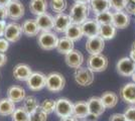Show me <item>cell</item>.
<instances>
[{
	"label": "cell",
	"instance_id": "1",
	"mask_svg": "<svg viewBox=\"0 0 135 121\" xmlns=\"http://www.w3.org/2000/svg\"><path fill=\"white\" fill-rule=\"evenodd\" d=\"M89 13H90V6H89V4L75 2L70 8L69 15L71 17L72 22L81 25L88 19Z\"/></svg>",
	"mask_w": 135,
	"mask_h": 121
},
{
	"label": "cell",
	"instance_id": "2",
	"mask_svg": "<svg viewBox=\"0 0 135 121\" xmlns=\"http://www.w3.org/2000/svg\"><path fill=\"white\" fill-rule=\"evenodd\" d=\"M94 72L91 71L88 67H83L81 66L78 69L75 70L74 73V79L76 83L81 87H88L93 84L95 80Z\"/></svg>",
	"mask_w": 135,
	"mask_h": 121
},
{
	"label": "cell",
	"instance_id": "3",
	"mask_svg": "<svg viewBox=\"0 0 135 121\" xmlns=\"http://www.w3.org/2000/svg\"><path fill=\"white\" fill-rule=\"evenodd\" d=\"M66 86V79L65 77L57 72H52L46 76V83L45 88L52 93L61 92Z\"/></svg>",
	"mask_w": 135,
	"mask_h": 121
},
{
	"label": "cell",
	"instance_id": "4",
	"mask_svg": "<svg viewBox=\"0 0 135 121\" xmlns=\"http://www.w3.org/2000/svg\"><path fill=\"white\" fill-rule=\"evenodd\" d=\"M59 36L52 31H40L37 36V42L40 46L45 51H52L56 49L59 42Z\"/></svg>",
	"mask_w": 135,
	"mask_h": 121
},
{
	"label": "cell",
	"instance_id": "5",
	"mask_svg": "<svg viewBox=\"0 0 135 121\" xmlns=\"http://www.w3.org/2000/svg\"><path fill=\"white\" fill-rule=\"evenodd\" d=\"M87 65H88V68L94 73H101L108 68L109 61L107 57L104 56L103 54L90 55L87 61Z\"/></svg>",
	"mask_w": 135,
	"mask_h": 121
},
{
	"label": "cell",
	"instance_id": "6",
	"mask_svg": "<svg viewBox=\"0 0 135 121\" xmlns=\"http://www.w3.org/2000/svg\"><path fill=\"white\" fill-rule=\"evenodd\" d=\"M74 103L67 98H59L56 100V110L55 113L57 117L64 118L73 115Z\"/></svg>",
	"mask_w": 135,
	"mask_h": 121
},
{
	"label": "cell",
	"instance_id": "7",
	"mask_svg": "<svg viewBox=\"0 0 135 121\" xmlns=\"http://www.w3.org/2000/svg\"><path fill=\"white\" fill-rule=\"evenodd\" d=\"M45 83H46V76L40 72H33L26 81L28 89L33 92H37L45 88Z\"/></svg>",
	"mask_w": 135,
	"mask_h": 121
},
{
	"label": "cell",
	"instance_id": "8",
	"mask_svg": "<svg viewBox=\"0 0 135 121\" xmlns=\"http://www.w3.org/2000/svg\"><path fill=\"white\" fill-rule=\"evenodd\" d=\"M116 70L122 77H131L135 72V63L129 57H123L116 64Z\"/></svg>",
	"mask_w": 135,
	"mask_h": 121
},
{
	"label": "cell",
	"instance_id": "9",
	"mask_svg": "<svg viewBox=\"0 0 135 121\" xmlns=\"http://www.w3.org/2000/svg\"><path fill=\"white\" fill-rule=\"evenodd\" d=\"M8 18L11 20H19L22 18L25 12V7L19 0H11L9 4L6 6Z\"/></svg>",
	"mask_w": 135,
	"mask_h": 121
},
{
	"label": "cell",
	"instance_id": "10",
	"mask_svg": "<svg viewBox=\"0 0 135 121\" xmlns=\"http://www.w3.org/2000/svg\"><path fill=\"white\" fill-rule=\"evenodd\" d=\"M22 35V29L21 25L17 22H9L6 24L5 31H4V36L9 42H16L20 40Z\"/></svg>",
	"mask_w": 135,
	"mask_h": 121
},
{
	"label": "cell",
	"instance_id": "11",
	"mask_svg": "<svg viewBox=\"0 0 135 121\" xmlns=\"http://www.w3.org/2000/svg\"><path fill=\"white\" fill-rule=\"evenodd\" d=\"M105 49V40L100 35L93 36L87 38L86 41V51L90 55H97L102 54Z\"/></svg>",
	"mask_w": 135,
	"mask_h": 121
},
{
	"label": "cell",
	"instance_id": "12",
	"mask_svg": "<svg viewBox=\"0 0 135 121\" xmlns=\"http://www.w3.org/2000/svg\"><path fill=\"white\" fill-rule=\"evenodd\" d=\"M87 104H88V108H89V115L93 116L95 118H98L101 115H103V113L106 110V107L103 104L100 97H95V96L91 97L87 101Z\"/></svg>",
	"mask_w": 135,
	"mask_h": 121
},
{
	"label": "cell",
	"instance_id": "13",
	"mask_svg": "<svg viewBox=\"0 0 135 121\" xmlns=\"http://www.w3.org/2000/svg\"><path fill=\"white\" fill-rule=\"evenodd\" d=\"M119 95L124 103L135 105V83L130 82L123 85L119 91Z\"/></svg>",
	"mask_w": 135,
	"mask_h": 121
},
{
	"label": "cell",
	"instance_id": "14",
	"mask_svg": "<svg viewBox=\"0 0 135 121\" xmlns=\"http://www.w3.org/2000/svg\"><path fill=\"white\" fill-rule=\"evenodd\" d=\"M72 20L70 15L62 12V13H57L54 17V29L57 33H65L67 28L71 25Z\"/></svg>",
	"mask_w": 135,
	"mask_h": 121
},
{
	"label": "cell",
	"instance_id": "15",
	"mask_svg": "<svg viewBox=\"0 0 135 121\" xmlns=\"http://www.w3.org/2000/svg\"><path fill=\"white\" fill-rule=\"evenodd\" d=\"M81 26H82V30H83V35L87 38L99 35L100 27H101V25L96 21L95 18L94 19L88 18L83 24H81Z\"/></svg>",
	"mask_w": 135,
	"mask_h": 121
},
{
	"label": "cell",
	"instance_id": "16",
	"mask_svg": "<svg viewBox=\"0 0 135 121\" xmlns=\"http://www.w3.org/2000/svg\"><path fill=\"white\" fill-rule=\"evenodd\" d=\"M65 62L71 69H78L84 63V55L80 51L73 50L65 56Z\"/></svg>",
	"mask_w": 135,
	"mask_h": 121
},
{
	"label": "cell",
	"instance_id": "17",
	"mask_svg": "<svg viewBox=\"0 0 135 121\" xmlns=\"http://www.w3.org/2000/svg\"><path fill=\"white\" fill-rule=\"evenodd\" d=\"M112 24L117 29L126 28L130 24V15L125 11H114L113 12Z\"/></svg>",
	"mask_w": 135,
	"mask_h": 121
},
{
	"label": "cell",
	"instance_id": "18",
	"mask_svg": "<svg viewBox=\"0 0 135 121\" xmlns=\"http://www.w3.org/2000/svg\"><path fill=\"white\" fill-rule=\"evenodd\" d=\"M33 72L26 64H18L13 69V77L19 82H26Z\"/></svg>",
	"mask_w": 135,
	"mask_h": 121
},
{
	"label": "cell",
	"instance_id": "19",
	"mask_svg": "<svg viewBox=\"0 0 135 121\" xmlns=\"http://www.w3.org/2000/svg\"><path fill=\"white\" fill-rule=\"evenodd\" d=\"M7 98L10 99L12 102L14 103H20L22 102L23 99L26 97V93L24 88H22L21 86H18V85H13L10 86L7 89Z\"/></svg>",
	"mask_w": 135,
	"mask_h": 121
},
{
	"label": "cell",
	"instance_id": "20",
	"mask_svg": "<svg viewBox=\"0 0 135 121\" xmlns=\"http://www.w3.org/2000/svg\"><path fill=\"white\" fill-rule=\"evenodd\" d=\"M35 20L40 31H51L54 29V16L47 12L36 16Z\"/></svg>",
	"mask_w": 135,
	"mask_h": 121
},
{
	"label": "cell",
	"instance_id": "21",
	"mask_svg": "<svg viewBox=\"0 0 135 121\" xmlns=\"http://www.w3.org/2000/svg\"><path fill=\"white\" fill-rule=\"evenodd\" d=\"M21 29L22 33L28 37L36 36L40 33V29L36 23L35 19H26L24 20L21 24Z\"/></svg>",
	"mask_w": 135,
	"mask_h": 121
},
{
	"label": "cell",
	"instance_id": "22",
	"mask_svg": "<svg viewBox=\"0 0 135 121\" xmlns=\"http://www.w3.org/2000/svg\"><path fill=\"white\" fill-rule=\"evenodd\" d=\"M73 116L76 117L78 120H83V119H86L88 116H90L88 104L86 101H78L74 103Z\"/></svg>",
	"mask_w": 135,
	"mask_h": 121
},
{
	"label": "cell",
	"instance_id": "23",
	"mask_svg": "<svg viewBox=\"0 0 135 121\" xmlns=\"http://www.w3.org/2000/svg\"><path fill=\"white\" fill-rule=\"evenodd\" d=\"M49 2L47 0H30L29 2V10L35 16L44 14L47 10Z\"/></svg>",
	"mask_w": 135,
	"mask_h": 121
},
{
	"label": "cell",
	"instance_id": "24",
	"mask_svg": "<svg viewBox=\"0 0 135 121\" xmlns=\"http://www.w3.org/2000/svg\"><path fill=\"white\" fill-rule=\"evenodd\" d=\"M65 36L70 38L73 41H78L80 40L84 35H83V30H82V26L80 24H76V23H71V25L69 26L65 32Z\"/></svg>",
	"mask_w": 135,
	"mask_h": 121
},
{
	"label": "cell",
	"instance_id": "25",
	"mask_svg": "<svg viewBox=\"0 0 135 121\" xmlns=\"http://www.w3.org/2000/svg\"><path fill=\"white\" fill-rule=\"evenodd\" d=\"M101 100L103 104L105 105L106 109H112L114 108L119 101V96L116 93L112 92V91H106L101 95Z\"/></svg>",
	"mask_w": 135,
	"mask_h": 121
},
{
	"label": "cell",
	"instance_id": "26",
	"mask_svg": "<svg viewBox=\"0 0 135 121\" xmlns=\"http://www.w3.org/2000/svg\"><path fill=\"white\" fill-rule=\"evenodd\" d=\"M56 50L60 54L66 56L67 54H69L70 52H72L73 50H75V41L71 40L70 38L66 37V36L60 37Z\"/></svg>",
	"mask_w": 135,
	"mask_h": 121
},
{
	"label": "cell",
	"instance_id": "27",
	"mask_svg": "<svg viewBox=\"0 0 135 121\" xmlns=\"http://www.w3.org/2000/svg\"><path fill=\"white\" fill-rule=\"evenodd\" d=\"M15 109V103L12 102L10 99H8L7 97L0 99V116H11Z\"/></svg>",
	"mask_w": 135,
	"mask_h": 121
},
{
	"label": "cell",
	"instance_id": "28",
	"mask_svg": "<svg viewBox=\"0 0 135 121\" xmlns=\"http://www.w3.org/2000/svg\"><path fill=\"white\" fill-rule=\"evenodd\" d=\"M89 6H90V9L95 14L100 13V12L108 11L111 9L109 0H91Z\"/></svg>",
	"mask_w": 135,
	"mask_h": 121
},
{
	"label": "cell",
	"instance_id": "29",
	"mask_svg": "<svg viewBox=\"0 0 135 121\" xmlns=\"http://www.w3.org/2000/svg\"><path fill=\"white\" fill-rule=\"evenodd\" d=\"M116 35H117V28L113 25L112 23L101 25L99 35H100L104 40H113V38L116 36Z\"/></svg>",
	"mask_w": 135,
	"mask_h": 121
},
{
	"label": "cell",
	"instance_id": "30",
	"mask_svg": "<svg viewBox=\"0 0 135 121\" xmlns=\"http://www.w3.org/2000/svg\"><path fill=\"white\" fill-rule=\"evenodd\" d=\"M40 102L37 98L35 96H32V95H28L25 98L23 99L22 101V107L24 109L28 111L29 113L33 112L35 109H37L40 107Z\"/></svg>",
	"mask_w": 135,
	"mask_h": 121
},
{
	"label": "cell",
	"instance_id": "31",
	"mask_svg": "<svg viewBox=\"0 0 135 121\" xmlns=\"http://www.w3.org/2000/svg\"><path fill=\"white\" fill-rule=\"evenodd\" d=\"M12 121H30V113L26 111L22 106L16 107L11 115Z\"/></svg>",
	"mask_w": 135,
	"mask_h": 121
},
{
	"label": "cell",
	"instance_id": "32",
	"mask_svg": "<svg viewBox=\"0 0 135 121\" xmlns=\"http://www.w3.org/2000/svg\"><path fill=\"white\" fill-rule=\"evenodd\" d=\"M112 18H113V12H111L110 10L100 12V13L95 14V20L100 25L112 23Z\"/></svg>",
	"mask_w": 135,
	"mask_h": 121
},
{
	"label": "cell",
	"instance_id": "33",
	"mask_svg": "<svg viewBox=\"0 0 135 121\" xmlns=\"http://www.w3.org/2000/svg\"><path fill=\"white\" fill-rule=\"evenodd\" d=\"M50 4L52 11L57 13H62L67 9L68 2L67 0H50Z\"/></svg>",
	"mask_w": 135,
	"mask_h": 121
},
{
	"label": "cell",
	"instance_id": "34",
	"mask_svg": "<svg viewBox=\"0 0 135 121\" xmlns=\"http://www.w3.org/2000/svg\"><path fill=\"white\" fill-rule=\"evenodd\" d=\"M40 107L45 111L46 114H51L56 110V100H54V99H45L40 104Z\"/></svg>",
	"mask_w": 135,
	"mask_h": 121
},
{
	"label": "cell",
	"instance_id": "35",
	"mask_svg": "<svg viewBox=\"0 0 135 121\" xmlns=\"http://www.w3.org/2000/svg\"><path fill=\"white\" fill-rule=\"evenodd\" d=\"M110 8L114 11H122L125 10L127 4L129 3V0H109Z\"/></svg>",
	"mask_w": 135,
	"mask_h": 121
},
{
	"label": "cell",
	"instance_id": "36",
	"mask_svg": "<svg viewBox=\"0 0 135 121\" xmlns=\"http://www.w3.org/2000/svg\"><path fill=\"white\" fill-rule=\"evenodd\" d=\"M47 115L49 114H46L40 107H38L37 109L30 113V121H46Z\"/></svg>",
	"mask_w": 135,
	"mask_h": 121
},
{
	"label": "cell",
	"instance_id": "37",
	"mask_svg": "<svg viewBox=\"0 0 135 121\" xmlns=\"http://www.w3.org/2000/svg\"><path fill=\"white\" fill-rule=\"evenodd\" d=\"M124 115L126 116L127 121H135V105H130L128 108H126Z\"/></svg>",
	"mask_w": 135,
	"mask_h": 121
},
{
	"label": "cell",
	"instance_id": "38",
	"mask_svg": "<svg viewBox=\"0 0 135 121\" xmlns=\"http://www.w3.org/2000/svg\"><path fill=\"white\" fill-rule=\"evenodd\" d=\"M9 43L10 42L6 40L5 37H0V52L5 54L9 49Z\"/></svg>",
	"mask_w": 135,
	"mask_h": 121
},
{
	"label": "cell",
	"instance_id": "39",
	"mask_svg": "<svg viewBox=\"0 0 135 121\" xmlns=\"http://www.w3.org/2000/svg\"><path fill=\"white\" fill-rule=\"evenodd\" d=\"M109 121H127V118L124 113H114L110 116Z\"/></svg>",
	"mask_w": 135,
	"mask_h": 121
},
{
	"label": "cell",
	"instance_id": "40",
	"mask_svg": "<svg viewBox=\"0 0 135 121\" xmlns=\"http://www.w3.org/2000/svg\"><path fill=\"white\" fill-rule=\"evenodd\" d=\"M125 11L127 12L129 15H134L135 16V3H132L129 1V3L127 4L126 8H125Z\"/></svg>",
	"mask_w": 135,
	"mask_h": 121
},
{
	"label": "cell",
	"instance_id": "41",
	"mask_svg": "<svg viewBox=\"0 0 135 121\" xmlns=\"http://www.w3.org/2000/svg\"><path fill=\"white\" fill-rule=\"evenodd\" d=\"M7 17H8V14H7L6 7L5 6H0V20L1 21H5Z\"/></svg>",
	"mask_w": 135,
	"mask_h": 121
},
{
	"label": "cell",
	"instance_id": "42",
	"mask_svg": "<svg viewBox=\"0 0 135 121\" xmlns=\"http://www.w3.org/2000/svg\"><path fill=\"white\" fill-rule=\"evenodd\" d=\"M7 62V57L4 52H0V68L3 67Z\"/></svg>",
	"mask_w": 135,
	"mask_h": 121
},
{
	"label": "cell",
	"instance_id": "43",
	"mask_svg": "<svg viewBox=\"0 0 135 121\" xmlns=\"http://www.w3.org/2000/svg\"><path fill=\"white\" fill-rule=\"evenodd\" d=\"M7 23L5 21H1L0 20V37H3L4 36V31H5V27Z\"/></svg>",
	"mask_w": 135,
	"mask_h": 121
},
{
	"label": "cell",
	"instance_id": "44",
	"mask_svg": "<svg viewBox=\"0 0 135 121\" xmlns=\"http://www.w3.org/2000/svg\"><path fill=\"white\" fill-rule=\"evenodd\" d=\"M60 121H79L76 117H74L73 115L69 116V117H64V118H61Z\"/></svg>",
	"mask_w": 135,
	"mask_h": 121
},
{
	"label": "cell",
	"instance_id": "45",
	"mask_svg": "<svg viewBox=\"0 0 135 121\" xmlns=\"http://www.w3.org/2000/svg\"><path fill=\"white\" fill-rule=\"evenodd\" d=\"M129 58L133 61L135 63V50H133V49H131L130 50V52H129Z\"/></svg>",
	"mask_w": 135,
	"mask_h": 121
},
{
	"label": "cell",
	"instance_id": "46",
	"mask_svg": "<svg viewBox=\"0 0 135 121\" xmlns=\"http://www.w3.org/2000/svg\"><path fill=\"white\" fill-rule=\"evenodd\" d=\"M11 0H0V6H7Z\"/></svg>",
	"mask_w": 135,
	"mask_h": 121
},
{
	"label": "cell",
	"instance_id": "47",
	"mask_svg": "<svg viewBox=\"0 0 135 121\" xmlns=\"http://www.w3.org/2000/svg\"><path fill=\"white\" fill-rule=\"evenodd\" d=\"M74 1H75V2H77V3H84V4H89L91 0H74Z\"/></svg>",
	"mask_w": 135,
	"mask_h": 121
},
{
	"label": "cell",
	"instance_id": "48",
	"mask_svg": "<svg viewBox=\"0 0 135 121\" xmlns=\"http://www.w3.org/2000/svg\"><path fill=\"white\" fill-rule=\"evenodd\" d=\"M131 79H132V82H133V83H135V72L132 74V76H131Z\"/></svg>",
	"mask_w": 135,
	"mask_h": 121
},
{
	"label": "cell",
	"instance_id": "49",
	"mask_svg": "<svg viewBox=\"0 0 135 121\" xmlns=\"http://www.w3.org/2000/svg\"><path fill=\"white\" fill-rule=\"evenodd\" d=\"M131 49H133V50H135V41L133 42V43H132V47H131Z\"/></svg>",
	"mask_w": 135,
	"mask_h": 121
},
{
	"label": "cell",
	"instance_id": "50",
	"mask_svg": "<svg viewBox=\"0 0 135 121\" xmlns=\"http://www.w3.org/2000/svg\"><path fill=\"white\" fill-rule=\"evenodd\" d=\"M81 121H93V120H90V119H87V118H86V119H83V120H81Z\"/></svg>",
	"mask_w": 135,
	"mask_h": 121
},
{
	"label": "cell",
	"instance_id": "51",
	"mask_svg": "<svg viewBox=\"0 0 135 121\" xmlns=\"http://www.w3.org/2000/svg\"><path fill=\"white\" fill-rule=\"evenodd\" d=\"M130 2H132V3H135V0H129Z\"/></svg>",
	"mask_w": 135,
	"mask_h": 121
}]
</instances>
